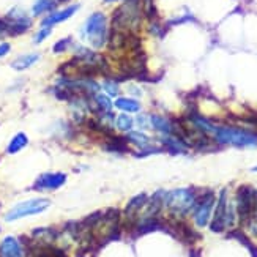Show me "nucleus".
I'll return each instance as SVG.
<instances>
[{
	"label": "nucleus",
	"mask_w": 257,
	"mask_h": 257,
	"mask_svg": "<svg viewBox=\"0 0 257 257\" xmlns=\"http://www.w3.org/2000/svg\"><path fill=\"white\" fill-rule=\"evenodd\" d=\"M81 38L92 49H101L109 41V21L101 11L92 13L81 29Z\"/></svg>",
	"instance_id": "f257e3e1"
},
{
	"label": "nucleus",
	"mask_w": 257,
	"mask_h": 257,
	"mask_svg": "<svg viewBox=\"0 0 257 257\" xmlns=\"http://www.w3.org/2000/svg\"><path fill=\"white\" fill-rule=\"evenodd\" d=\"M210 136L221 145H233V147H257V134L237 126H218L215 125Z\"/></svg>",
	"instance_id": "f03ea898"
},
{
	"label": "nucleus",
	"mask_w": 257,
	"mask_h": 257,
	"mask_svg": "<svg viewBox=\"0 0 257 257\" xmlns=\"http://www.w3.org/2000/svg\"><path fill=\"white\" fill-rule=\"evenodd\" d=\"M196 194L193 189L180 188L164 194V207L171 211L174 216H185L196 205Z\"/></svg>",
	"instance_id": "7ed1b4c3"
},
{
	"label": "nucleus",
	"mask_w": 257,
	"mask_h": 257,
	"mask_svg": "<svg viewBox=\"0 0 257 257\" xmlns=\"http://www.w3.org/2000/svg\"><path fill=\"white\" fill-rule=\"evenodd\" d=\"M235 215H237L235 207L229 204V200H227V189H222L216 202V207H215L213 221H211L210 229L213 232H222L226 227L233 226Z\"/></svg>",
	"instance_id": "20e7f679"
},
{
	"label": "nucleus",
	"mask_w": 257,
	"mask_h": 257,
	"mask_svg": "<svg viewBox=\"0 0 257 257\" xmlns=\"http://www.w3.org/2000/svg\"><path fill=\"white\" fill-rule=\"evenodd\" d=\"M51 205L49 199H43V197H37V199H30V200H24L18 205H15L11 208L5 219L7 221H16L21 218H26V216H33V215H40L43 213L44 210H48Z\"/></svg>",
	"instance_id": "39448f33"
},
{
	"label": "nucleus",
	"mask_w": 257,
	"mask_h": 257,
	"mask_svg": "<svg viewBox=\"0 0 257 257\" xmlns=\"http://www.w3.org/2000/svg\"><path fill=\"white\" fill-rule=\"evenodd\" d=\"M7 29H8V35H22L32 27V18L24 8L15 7L11 8L4 18Z\"/></svg>",
	"instance_id": "423d86ee"
},
{
	"label": "nucleus",
	"mask_w": 257,
	"mask_h": 257,
	"mask_svg": "<svg viewBox=\"0 0 257 257\" xmlns=\"http://www.w3.org/2000/svg\"><path fill=\"white\" fill-rule=\"evenodd\" d=\"M215 202H216V197L211 191L205 193L202 197H199L196 200V205L193 210H194V221L199 227H205L208 224L211 211H213V207H215Z\"/></svg>",
	"instance_id": "0eeeda50"
},
{
	"label": "nucleus",
	"mask_w": 257,
	"mask_h": 257,
	"mask_svg": "<svg viewBox=\"0 0 257 257\" xmlns=\"http://www.w3.org/2000/svg\"><path fill=\"white\" fill-rule=\"evenodd\" d=\"M66 182V175L62 172H49V174H43L37 178L33 188L37 191H54V189H59L63 186Z\"/></svg>",
	"instance_id": "6e6552de"
},
{
	"label": "nucleus",
	"mask_w": 257,
	"mask_h": 257,
	"mask_svg": "<svg viewBox=\"0 0 257 257\" xmlns=\"http://www.w3.org/2000/svg\"><path fill=\"white\" fill-rule=\"evenodd\" d=\"M77 10H79V5H77V4L68 5V7H65L62 10H54L52 13H49V15H46V16L43 18L41 26L54 27V26H57V24H62V22H65V21H68L70 18H73L77 13Z\"/></svg>",
	"instance_id": "1a4fd4ad"
},
{
	"label": "nucleus",
	"mask_w": 257,
	"mask_h": 257,
	"mask_svg": "<svg viewBox=\"0 0 257 257\" xmlns=\"http://www.w3.org/2000/svg\"><path fill=\"white\" fill-rule=\"evenodd\" d=\"M114 107H117L120 112L125 114H139L142 104L139 103V99L128 98V96H117L114 101Z\"/></svg>",
	"instance_id": "9d476101"
},
{
	"label": "nucleus",
	"mask_w": 257,
	"mask_h": 257,
	"mask_svg": "<svg viewBox=\"0 0 257 257\" xmlns=\"http://www.w3.org/2000/svg\"><path fill=\"white\" fill-rule=\"evenodd\" d=\"M0 257H22V246L15 237H5L0 243Z\"/></svg>",
	"instance_id": "9b49d317"
},
{
	"label": "nucleus",
	"mask_w": 257,
	"mask_h": 257,
	"mask_svg": "<svg viewBox=\"0 0 257 257\" xmlns=\"http://www.w3.org/2000/svg\"><path fill=\"white\" fill-rule=\"evenodd\" d=\"M40 60V54L38 52H30V54H22L19 57H16L11 62V68L15 71H26L30 66H33Z\"/></svg>",
	"instance_id": "f8f14e48"
},
{
	"label": "nucleus",
	"mask_w": 257,
	"mask_h": 257,
	"mask_svg": "<svg viewBox=\"0 0 257 257\" xmlns=\"http://www.w3.org/2000/svg\"><path fill=\"white\" fill-rule=\"evenodd\" d=\"M59 2L57 0H33L32 5V16L38 18L43 15H49L54 10H57Z\"/></svg>",
	"instance_id": "ddd939ff"
},
{
	"label": "nucleus",
	"mask_w": 257,
	"mask_h": 257,
	"mask_svg": "<svg viewBox=\"0 0 257 257\" xmlns=\"http://www.w3.org/2000/svg\"><path fill=\"white\" fill-rule=\"evenodd\" d=\"M126 139H128V142L134 144L136 147L144 149V150H153V147H155V145H152V139L142 131H133L131 130L126 134Z\"/></svg>",
	"instance_id": "4468645a"
},
{
	"label": "nucleus",
	"mask_w": 257,
	"mask_h": 257,
	"mask_svg": "<svg viewBox=\"0 0 257 257\" xmlns=\"http://www.w3.org/2000/svg\"><path fill=\"white\" fill-rule=\"evenodd\" d=\"M147 200H149V197L145 196V194H139L136 197H133L130 200V204L126 205V208H125V216L126 218H133V215L139 213V210L147 205Z\"/></svg>",
	"instance_id": "2eb2a0df"
},
{
	"label": "nucleus",
	"mask_w": 257,
	"mask_h": 257,
	"mask_svg": "<svg viewBox=\"0 0 257 257\" xmlns=\"http://www.w3.org/2000/svg\"><path fill=\"white\" fill-rule=\"evenodd\" d=\"M29 144V138L26 136V133H18L16 136L10 141L8 147H7V152L10 155H15L18 152H21L22 149H26Z\"/></svg>",
	"instance_id": "dca6fc26"
},
{
	"label": "nucleus",
	"mask_w": 257,
	"mask_h": 257,
	"mask_svg": "<svg viewBox=\"0 0 257 257\" xmlns=\"http://www.w3.org/2000/svg\"><path fill=\"white\" fill-rule=\"evenodd\" d=\"M152 120V130L160 131L161 134H172V123L167 118L161 117V115H150Z\"/></svg>",
	"instance_id": "f3484780"
},
{
	"label": "nucleus",
	"mask_w": 257,
	"mask_h": 257,
	"mask_svg": "<svg viewBox=\"0 0 257 257\" xmlns=\"http://www.w3.org/2000/svg\"><path fill=\"white\" fill-rule=\"evenodd\" d=\"M93 101H95L96 107L99 109V112H112L114 101L106 93H95L93 95Z\"/></svg>",
	"instance_id": "a211bd4d"
},
{
	"label": "nucleus",
	"mask_w": 257,
	"mask_h": 257,
	"mask_svg": "<svg viewBox=\"0 0 257 257\" xmlns=\"http://www.w3.org/2000/svg\"><path fill=\"white\" fill-rule=\"evenodd\" d=\"M114 125L118 131L121 133H130L134 126V118L130 115V114H125V112H121L115 117L114 120Z\"/></svg>",
	"instance_id": "6ab92c4d"
},
{
	"label": "nucleus",
	"mask_w": 257,
	"mask_h": 257,
	"mask_svg": "<svg viewBox=\"0 0 257 257\" xmlns=\"http://www.w3.org/2000/svg\"><path fill=\"white\" fill-rule=\"evenodd\" d=\"M103 90L107 96L110 98H117L120 95V84L114 79H106L103 82Z\"/></svg>",
	"instance_id": "aec40b11"
},
{
	"label": "nucleus",
	"mask_w": 257,
	"mask_h": 257,
	"mask_svg": "<svg viewBox=\"0 0 257 257\" xmlns=\"http://www.w3.org/2000/svg\"><path fill=\"white\" fill-rule=\"evenodd\" d=\"M51 33H52V27H46V26H41V29L33 35V43L35 44H41L46 38L51 37Z\"/></svg>",
	"instance_id": "412c9836"
},
{
	"label": "nucleus",
	"mask_w": 257,
	"mask_h": 257,
	"mask_svg": "<svg viewBox=\"0 0 257 257\" xmlns=\"http://www.w3.org/2000/svg\"><path fill=\"white\" fill-rule=\"evenodd\" d=\"M71 44H73V40H71V38H63V40H60V41H57V43L54 44L52 51H54L55 54H62V52H65L66 49H70V48H71Z\"/></svg>",
	"instance_id": "4be33fe9"
},
{
	"label": "nucleus",
	"mask_w": 257,
	"mask_h": 257,
	"mask_svg": "<svg viewBox=\"0 0 257 257\" xmlns=\"http://www.w3.org/2000/svg\"><path fill=\"white\" fill-rule=\"evenodd\" d=\"M134 123H136L141 130H152V120H150L149 114H139L138 118L134 120Z\"/></svg>",
	"instance_id": "5701e85b"
},
{
	"label": "nucleus",
	"mask_w": 257,
	"mask_h": 257,
	"mask_svg": "<svg viewBox=\"0 0 257 257\" xmlns=\"http://www.w3.org/2000/svg\"><path fill=\"white\" fill-rule=\"evenodd\" d=\"M10 51H11V44L10 43H7V41L0 43V59L5 57V55H8Z\"/></svg>",
	"instance_id": "b1692460"
},
{
	"label": "nucleus",
	"mask_w": 257,
	"mask_h": 257,
	"mask_svg": "<svg viewBox=\"0 0 257 257\" xmlns=\"http://www.w3.org/2000/svg\"><path fill=\"white\" fill-rule=\"evenodd\" d=\"M104 4H115V2H120V0H103Z\"/></svg>",
	"instance_id": "393cba45"
},
{
	"label": "nucleus",
	"mask_w": 257,
	"mask_h": 257,
	"mask_svg": "<svg viewBox=\"0 0 257 257\" xmlns=\"http://www.w3.org/2000/svg\"><path fill=\"white\" fill-rule=\"evenodd\" d=\"M251 171H252V172H257V166H255V167H252V169H251Z\"/></svg>",
	"instance_id": "a878e982"
},
{
	"label": "nucleus",
	"mask_w": 257,
	"mask_h": 257,
	"mask_svg": "<svg viewBox=\"0 0 257 257\" xmlns=\"http://www.w3.org/2000/svg\"><path fill=\"white\" fill-rule=\"evenodd\" d=\"M57 2L60 4V2H68V0H57Z\"/></svg>",
	"instance_id": "bb28decb"
}]
</instances>
